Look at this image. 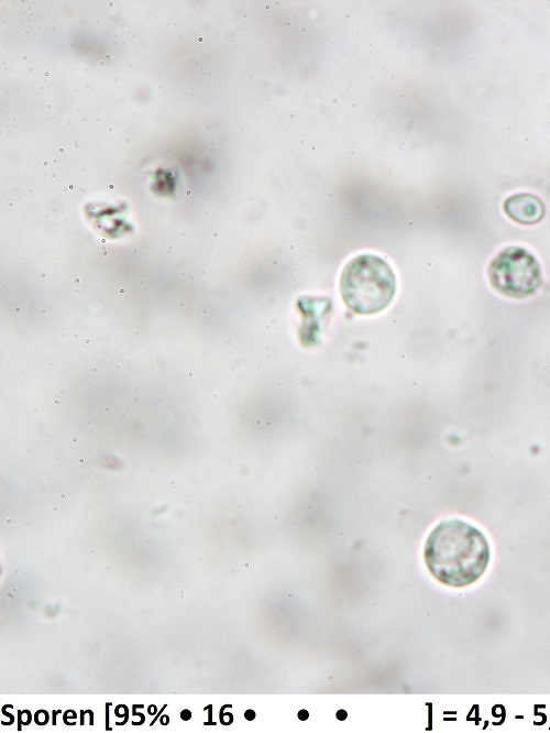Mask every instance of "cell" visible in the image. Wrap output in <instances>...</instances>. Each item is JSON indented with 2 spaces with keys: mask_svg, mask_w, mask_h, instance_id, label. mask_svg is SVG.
Returning <instances> with one entry per match:
<instances>
[{
  "mask_svg": "<svg viewBox=\"0 0 550 733\" xmlns=\"http://www.w3.org/2000/svg\"><path fill=\"white\" fill-rule=\"evenodd\" d=\"M91 424H92V420H91V419H88V420H87V425H91Z\"/></svg>",
  "mask_w": 550,
  "mask_h": 733,
  "instance_id": "cell-8",
  "label": "cell"
},
{
  "mask_svg": "<svg viewBox=\"0 0 550 733\" xmlns=\"http://www.w3.org/2000/svg\"><path fill=\"white\" fill-rule=\"evenodd\" d=\"M73 442H77V437H74V438H73Z\"/></svg>",
  "mask_w": 550,
  "mask_h": 733,
  "instance_id": "cell-9",
  "label": "cell"
},
{
  "mask_svg": "<svg viewBox=\"0 0 550 733\" xmlns=\"http://www.w3.org/2000/svg\"><path fill=\"white\" fill-rule=\"evenodd\" d=\"M337 716H338V719H340V720H344L345 716H346V713H345L344 710H340V711L337 713Z\"/></svg>",
  "mask_w": 550,
  "mask_h": 733,
  "instance_id": "cell-7",
  "label": "cell"
},
{
  "mask_svg": "<svg viewBox=\"0 0 550 733\" xmlns=\"http://www.w3.org/2000/svg\"><path fill=\"white\" fill-rule=\"evenodd\" d=\"M487 275L492 287L510 298L531 296L542 284L538 260L530 251L518 245L501 250L492 259Z\"/></svg>",
  "mask_w": 550,
  "mask_h": 733,
  "instance_id": "cell-3",
  "label": "cell"
},
{
  "mask_svg": "<svg viewBox=\"0 0 550 733\" xmlns=\"http://www.w3.org/2000/svg\"><path fill=\"white\" fill-rule=\"evenodd\" d=\"M396 277L389 264L373 254L352 259L340 277L344 304L360 315H373L385 309L394 298Z\"/></svg>",
  "mask_w": 550,
  "mask_h": 733,
  "instance_id": "cell-2",
  "label": "cell"
},
{
  "mask_svg": "<svg viewBox=\"0 0 550 733\" xmlns=\"http://www.w3.org/2000/svg\"><path fill=\"white\" fill-rule=\"evenodd\" d=\"M190 715H191V714H190V712H189L188 710H184V711L180 713V716H182L183 720H188V719H190Z\"/></svg>",
  "mask_w": 550,
  "mask_h": 733,
  "instance_id": "cell-5",
  "label": "cell"
},
{
  "mask_svg": "<svg viewBox=\"0 0 550 733\" xmlns=\"http://www.w3.org/2000/svg\"><path fill=\"white\" fill-rule=\"evenodd\" d=\"M424 558L438 581L461 588L472 584L484 573L490 561V546L479 528L462 519L449 518L429 534Z\"/></svg>",
  "mask_w": 550,
  "mask_h": 733,
  "instance_id": "cell-1",
  "label": "cell"
},
{
  "mask_svg": "<svg viewBox=\"0 0 550 733\" xmlns=\"http://www.w3.org/2000/svg\"><path fill=\"white\" fill-rule=\"evenodd\" d=\"M298 716H299L300 720H306L308 718V712L306 710H301L298 713Z\"/></svg>",
  "mask_w": 550,
  "mask_h": 733,
  "instance_id": "cell-6",
  "label": "cell"
},
{
  "mask_svg": "<svg viewBox=\"0 0 550 733\" xmlns=\"http://www.w3.org/2000/svg\"><path fill=\"white\" fill-rule=\"evenodd\" d=\"M503 208L512 220L521 225L537 223L544 215V205L541 199L528 193L508 197L504 201Z\"/></svg>",
  "mask_w": 550,
  "mask_h": 733,
  "instance_id": "cell-4",
  "label": "cell"
}]
</instances>
